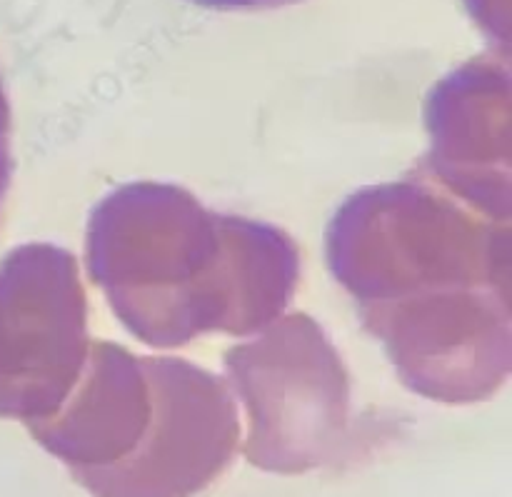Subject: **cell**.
I'll list each match as a JSON object with an SVG mask.
<instances>
[{"label":"cell","instance_id":"6da1fadb","mask_svg":"<svg viewBox=\"0 0 512 497\" xmlns=\"http://www.w3.org/2000/svg\"><path fill=\"white\" fill-rule=\"evenodd\" d=\"M10 140H13L10 103H8V95H5L3 78H0V213H3L5 193H8L10 173H13V148H10Z\"/></svg>","mask_w":512,"mask_h":497},{"label":"cell","instance_id":"7a4b0ae2","mask_svg":"<svg viewBox=\"0 0 512 497\" xmlns=\"http://www.w3.org/2000/svg\"><path fill=\"white\" fill-rule=\"evenodd\" d=\"M190 3L208 10H220V13H268V10L290 8L303 0H190Z\"/></svg>","mask_w":512,"mask_h":497}]
</instances>
